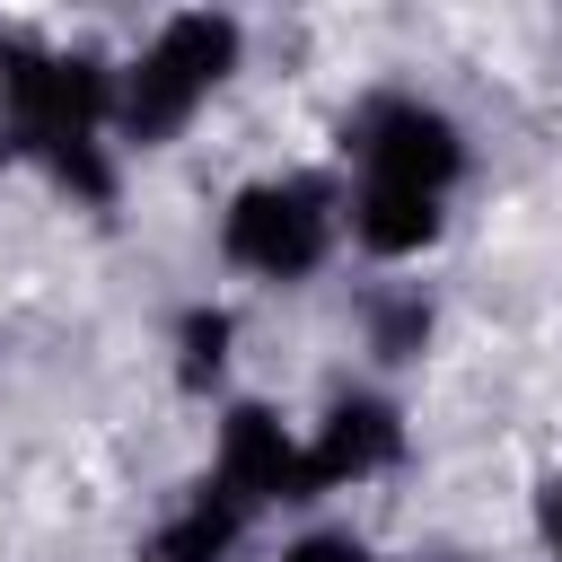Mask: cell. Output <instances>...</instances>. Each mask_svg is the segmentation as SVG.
<instances>
[{"mask_svg": "<svg viewBox=\"0 0 562 562\" xmlns=\"http://www.w3.org/2000/svg\"><path fill=\"white\" fill-rule=\"evenodd\" d=\"M211 263H220L228 299L316 290L342 263V167L334 158H316V167L272 158V167L228 176L211 202Z\"/></svg>", "mask_w": 562, "mask_h": 562, "instance_id": "1", "label": "cell"}, {"mask_svg": "<svg viewBox=\"0 0 562 562\" xmlns=\"http://www.w3.org/2000/svg\"><path fill=\"white\" fill-rule=\"evenodd\" d=\"M246 70H255V26L237 9H158L114 53V149L123 158L184 149Z\"/></svg>", "mask_w": 562, "mask_h": 562, "instance_id": "2", "label": "cell"}, {"mask_svg": "<svg viewBox=\"0 0 562 562\" xmlns=\"http://www.w3.org/2000/svg\"><path fill=\"white\" fill-rule=\"evenodd\" d=\"M325 158H334L342 176H360V184H413V193H439V202H457V193L474 184V167H483L474 123H465L439 88H422V79H378V88H360V97L342 105Z\"/></svg>", "mask_w": 562, "mask_h": 562, "instance_id": "3", "label": "cell"}, {"mask_svg": "<svg viewBox=\"0 0 562 562\" xmlns=\"http://www.w3.org/2000/svg\"><path fill=\"white\" fill-rule=\"evenodd\" d=\"M307 483L316 509L351 501V492H386L413 465V404L386 378H334L307 413Z\"/></svg>", "mask_w": 562, "mask_h": 562, "instance_id": "4", "label": "cell"}, {"mask_svg": "<svg viewBox=\"0 0 562 562\" xmlns=\"http://www.w3.org/2000/svg\"><path fill=\"white\" fill-rule=\"evenodd\" d=\"M158 360H167V386H176L184 404H211V413H220L228 395H246V386H237V369H246V299L193 290V299L167 316Z\"/></svg>", "mask_w": 562, "mask_h": 562, "instance_id": "5", "label": "cell"}, {"mask_svg": "<svg viewBox=\"0 0 562 562\" xmlns=\"http://www.w3.org/2000/svg\"><path fill=\"white\" fill-rule=\"evenodd\" d=\"M255 536H263V518H246L220 483H184V492H167L158 501V518H149V536H140V553L149 562H246L255 553Z\"/></svg>", "mask_w": 562, "mask_h": 562, "instance_id": "6", "label": "cell"}, {"mask_svg": "<svg viewBox=\"0 0 562 562\" xmlns=\"http://www.w3.org/2000/svg\"><path fill=\"white\" fill-rule=\"evenodd\" d=\"M263 562H404V553L369 518H351V509H307V518H290L263 544Z\"/></svg>", "mask_w": 562, "mask_h": 562, "instance_id": "7", "label": "cell"}, {"mask_svg": "<svg viewBox=\"0 0 562 562\" xmlns=\"http://www.w3.org/2000/svg\"><path fill=\"white\" fill-rule=\"evenodd\" d=\"M518 509H527V544H536V562H562V457L518 492Z\"/></svg>", "mask_w": 562, "mask_h": 562, "instance_id": "8", "label": "cell"}, {"mask_svg": "<svg viewBox=\"0 0 562 562\" xmlns=\"http://www.w3.org/2000/svg\"><path fill=\"white\" fill-rule=\"evenodd\" d=\"M18 176H26V149H18V132H9V123H0V193H9V184H18Z\"/></svg>", "mask_w": 562, "mask_h": 562, "instance_id": "9", "label": "cell"}]
</instances>
